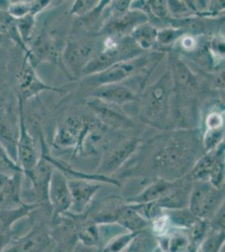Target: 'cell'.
Instances as JSON below:
<instances>
[{"label": "cell", "mask_w": 225, "mask_h": 252, "mask_svg": "<svg viewBox=\"0 0 225 252\" xmlns=\"http://www.w3.org/2000/svg\"><path fill=\"white\" fill-rule=\"evenodd\" d=\"M151 162L157 178L176 181L189 174L198 159L196 132L179 130L157 139Z\"/></svg>", "instance_id": "obj_1"}, {"label": "cell", "mask_w": 225, "mask_h": 252, "mask_svg": "<svg viewBox=\"0 0 225 252\" xmlns=\"http://www.w3.org/2000/svg\"><path fill=\"white\" fill-rule=\"evenodd\" d=\"M172 93L171 73L165 72L156 83L150 85L140 97L141 120L151 126L163 128L170 118Z\"/></svg>", "instance_id": "obj_2"}, {"label": "cell", "mask_w": 225, "mask_h": 252, "mask_svg": "<svg viewBox=\"0 0 225 252\" xmlns=\"http://www.w3.org/2000/svg\"><path fill=\"white\" fill-rule=\"evenodd\" d=\"M163 55L161 52L144 53L130 60L116 63L103 72L84 77L82 84L90 90L105 84L122 83L135 75L146 74L150 72L162 58Z\"/></svg>", "instance_id": "obj_3"}, {"label": "cell", "mask_w": 225, "mask_h": 252, "mask_svg": "<svg viewBox=\"0 0 225 252\" xmlns=\"http://www.w3.org/2000/svg\"><path fill=\"white\" fill-rule=\"evenodd\" d=\"M46 215H52L44 209H34L28 217L31 228L2 252H56L51 222L41 220Z\"/></svg>", "instance_id": "obj_4"}, {"label": "cell", "mask_w": 225, "mask_h": 252, "mask_svg": "<svg viewBox=\"0 0 225 252\" xmlns=\"http://www.w3.org/2000/svg\"><path fill=\"white\" fill-rule=\"evenodd\" d=\"M144 53L129 36H107L102 48L89 61L81 74L85 77L97 74L116 63L130 60Z\"/></svg>", "instance_id": "obj_5"}, {"label": "cell", "mask_w": 225, "mask_h": 252, "mask_svg": "<svg viewBox=\"0 0 225 252\" xmlns=\"http://www.w3.org/2000/svg\"><path fill=\"white\" fill-rule=\"evenodd\" d=\"M98 121H89L82 115H72L57 127L52 144L59 150L74 148V156L86 152V144L99 139L97 132Z\"/></svg>", "instance_id": "obj_6"}, {"label": "cell", "mask_w": 225, "mask_h": 252, "mask_svg": "<svg viewBox=\"0 0 225 252\" xmlns=\"http://www.w3.org/2000/svg\"><path fill=\"white\" fill-rule=\"evenodd\" d=\"M225 204V189H218L207 181L193 183L188 209L198 220L209 221Z\"/></svg>", "instance_id": "obj_7"}, {"label": "cell", "mask_w": 225, "mask_h": 252, "mask_svg": "<svg viewBox=\"0 0 225 252\" xmlns=\"http://www.w3.org/2000/svg\"><path fill=\"white\" fill-rule=\"evenodd\" d=\"M19 100V129H18V137L16 141V161L19 166L23 170V172H30L36 166L40 160L41 153L38 152L34 138L32 137L29 132L25 121L24 114V102L18 98Z\"/></svg>", "instance_id": "obj_8"}, {"label": "cell", "mask_w": 225, "mask_h": 252, "mask_svg": "<svg viewBox=\"0 0 225 252\" xmlns=\"http://www.w3.org/2000/svg\"><path fill=\"white\" fill-rule=\"evenodd\" d=\"M98 51L97 44L91 40H70L62 52V63L65 72L74 76L83 69Z\"/></svg>", "instance_id": "obj_9"}, {"label": "cell", "mask_w": 225, "mask_h": 252, "mask_svg": "<svg viewBox=\"0 0 225 252\" xmlns=\"http://www.w3.org/2000/svg\"><path fill=\"white\" fill-rule=\"evenodd\" d=\"M18 98L23 101L36 97L45 91L63 94L64 89L49 86L44 83L35 72L34 67L28 57L25 55L23 63L17 74Z\"/></svg>", "instance_id": "obj_10"}, {"label": "cell", "mask_w": 225, "mask_h": 252, "mask_svg": "<svg viewBox=\"0 0 225 252\" xmlns=\"http://www.w3.org/2000/svg\"><path fill=\"white\" fill-rule=\"evenodd\" d=\"M140 146V140L130 139L107 150L103 152L96 174L111 177L122 168Z\"/></svg>", "instance_id": "obj_11"}, {"label": "cell", "mask_w": 225, "mask_h": 252, "mask_svg": "<svg viewBox=\"0 0 225 252\" xmlns=\"http://www.w3.org/2000/svg\"><path fill=\"white\" fill-rule=\"evenodd\" d=\"M88 106L94 112L97 121L101 125L110 129H126L133 128L135 126L134 121L126 115L120 107L97 98H92L88 101Z\"/></svg>", "instance_id": "obj_12"}, {"label": "cell", "mask_w": 225, "mask_h": 252, "mask_svg": "<svg viewBox=\"0 0 225 252\" xmlns=\"http://www.w3.org/2000/svg\"><path fill=\"white\" fill-rule=\"evenodd\" d=\"M48 202L52 218L68 213L71 207V196L68 179L63 172L55 168L50 181Z\"/></svg>", "instance_id": "obj_13"}, {"label": "cell", "mask_w": 225, "mask_h": 252, "mask_svg": "<svg viewBox=\"0 0 225 252\" xmlns=\"http://www.w3.org/2000/svg\"><path fill=\"white\" fill-rule=\"evenodd\" d=\"M149 22L144 13L129 9L123 15H109L104 21L100 33L107 36H129L137 26Z\"/></svg>", "instance_id": "obj_14"}, {"label": "cell", "mask_w": 225, "mask_h": 252, "mask_svg": "<svg viewBox=\"0 0 225 252\" xmlns=\"http://www.w3.org/2000/svg\"><path fill=\"white\" fill-rule=\"evenodd\" d=\"M27 49L28 52L25 55L34 67L45 62L57 65L60 63V50L57 40L46 33L35 34Z\"/></svg>", "instance_id": "obj_15"}, {"label": "cell", "mask_w": 225, "mask_h": 252, "mask_svg": "<svg viewBox=\"0 0 225 252\" xmlns=\"http://www.w3.org/2000/svg\"><path fill=\"white\" fill-rule=\"evenodd\" d=\"M67 179L71 196V207L69 212L73 215L84 214L91 206L95 195L101 189V184L92 181Z\"/></svg>", "instance_id": "obj_16"}, {"label": "cell", "mask_w": 225, "mask_h": 252, "mask_svg": "<svg viewBox=\"0 0 225 252\" xmlns=\"http://www.w3.org/2000/svg\"><path fill=\"white\" fill-rule=\"evenodd\" d=\"M126 204L125 198L110 196L96 205H91L86 213L98 225L116 224Z\"/></svg>", "instance_id": "obj_17"}, {"label": "cell", "mask_w": 225, "mask_h": 252, "mask_svg": "<svg viewBox=\"0 0 225 252\" xmlns=\"http://www.w3.org/2000/svg\"><path fill=\"white\" fill-rule=\"evenodd\" d=\"M89 96L119 107L140 100V97L131 89L123 83L96 87L90 89Z\"/></svg>", "instance_id": "obj_18"}, {"label": "cell", "mask_w": 225, "mask_h": 252, "mask_svg": "<svg viewBox=\"0 0 225 252\" xmlns=\"http://www.w3.org/2000/svg\"><path fill=\"white\" fill-rule=\"evenodd\" d=\"M23 173L9 177L0 174V210H10L24 205L21 199Z\"/></svg>", "instance_id": "obj_19"}, {"label": "cell", "mask_w": 225, "mask_h": 252, "mask_svg": "<svg viewBox=\"0 0 225 252\" xmlns=\"http://www.w3.org/2000/svg\"><path fill=\"white\" fill-rule=\"evenodd\" d=\"M67 214L74 223L77 241L87 247L100 249L102 243L100 225L95 223L87 213L82 215H73L70 212Z\"/></svg>", "instance_id": "obj_20"}, {"label": "cell", "mask_w": 225, "mask_h": 252, "mask_svg": "<svg viewBox=\"0 0 225 252\" xmlns=\"http://www.w3.org/2000/svg\"><path fill=\"white\" fill-rule=\"evenodd\" d=\"M171 80L173 84V91L189 94L198 85V78L192 71L188 64L179 57H173L171 59Z\"/></svg>", "instance_id": "obj_21"}, {"label": "cell", "mask_w": 225, "mask_h": 252, "mask_svg": "<svg viewBox=\"0 0 225 252\" xmlns=\"http://www.w3.org/2000/svg\"><path fill=\"white\" fill-rule=\"evenodd\" d=\"M178 180L170 181L164 178H157L146 189L130 198H125L127 204H145L157 202L170 194L177 184Z\"/></svg>", "instance_id": "obj_22"}, {"label": "cell", "mask_w": 225, "mask_h": 252, "mask_svg": "<svg viewBox=\"0 0 225 252\" xmlns=\"http://www.w3.org/2000/svg\"><path fill=\"white\" fill-rule=\"evenodd\" d=\"M49 0H33V1H6V11L14 20L26 16L36 15L46 9L50 4Z\"/></svg>", "instance_id": "obj_23"}, {"label": "cell", "mask_w": 225, "mask_h": 252, "mask_svg": "<svg viewBox=\"0 0 225 252\" xmlns=\"http://www.w3.org/2000/svg\"><path fill=\"white\" fill-rule=\"evenodd\" d=\"M162 252H188L189 240L188 229L171 228L164 237L157 238Z\"/></svg>", "instance_id": "obj_24"}, {"label": "cell", "mask_w": 225, "mask_h": 252, "mask_svg": "<svg viewBox=\"0 0 225 252\" xmlns=\"http://www.w3.org/2000/svg\"><path fill=\"white\" fill-rule=\"evenodd\" d=\"M158 29L150 22L140 25L129 34V37L143 52H148L157 46Z\"/></svg>", "instance_id": "obj_25"}, {"label": "cell", "mask_w": 225, "mask_h": 252, "mask_svg": "<svg viewBox=\"0 0 225 252\" xmlns=\"http://www.w3.org/2000/svg\"><path fill=\"white\" fill-rule=\"evenodd\" d=\"M124 252H162L157 238L149 228L138 233Z\"/></svg>", "instance_id": "obj_26"}, {"label": "cell", "mask_w": 225, "mask_h": 252, "mask_svg": "<svg viewBox=\"0 0 225 252\" xmlns=\"http://www.w3.org/2000/svg\"><path fill=\"white\" fill-rule=\"evenodd\" d=\"M35 205L24 204L22 206L10 210H0V232L14 228V224L25 218H28L31 213L36 209Z\"/></svg>", "instance_id": "obj_27"}, {"label": "cell", "mask_w": 225, "mask_h": 252, "mask_svg": "<svg viewBox=\"0 0 225 252\" xmlns=\"http://www.w3.org/2000/svg\"><path fill=\"white\" fill-rule=\"evenodd\" d=\"M116 224L129 232H139L150 226V223L145 219H143L128 204H126V208L120 215Z\"/></svg>", "instance_id": "obj_28"}, {"label": "cell", "mask_w": 225, "mask_h": 252, "mask_svg": "<svg viewBox=\"0 0 225 252\" xmlns=\"http://www.w3.org/2000/svg\"><path fill=\"white\" fill-rule=\"evenodd\" d=\"M0 34L11 40L17 46H20L23 50L25 54L28 52V49L20 39V34L18 33L15 20L3 8H0Z\"/></svg>", "instance_id": "obj_29"}, {"label": "cell", "mask_w": 225, "mask_h": 252, "mask_svg": "<svg viewBox=\"0 0 225 252\" xmlns=\"http://www.w3.org/2000/svg\"><path fill=\"white\" fill-rule=\"evenodd\" d=\"M210 231L208 221L197 220L195 223L188 229V252H197L202 247L203 241H205Z\"/></svg>", "instance_id": "obj_30"}, {"label": "cell", "mask_w": 225, "mask_h": 252, "mask_svg": "<svg viewBox=\"0 0 225 252\" xmlns=\"http://www.w3.org/2000/svg\"><path fill=\"white\" fill-rule=\"evenodd\" d=\"M171 226L178 229H188L198 219L188 208L165 210Z\"/></svg>", "instance_id": "obj_31"}, {"label": "cell", "mask_w": 225, "mask_h": 252, "mask_svg": "<svg viewBox=\"0 0 225 252\" xmlns=\"http://www.w3.org/2000/svg\"><path fill=\"white\" fill-rule=\"evenodd\" d=\"M15 23L20 39L27 47L35 35L36 16L33 15H26L15 20Z\"/></svg>", "instance_id": "obj_32"}, {"label": "cell", "mask_w": 225, "mask_h": 252, "mask_svg": "<svg viewBox=\"0 0 225 252\" xmlns=\"http://www.w3.org/2000/svg\"><path fill=\"white\" fill-rule=\"evenodd\" d=\"M139 232L126 231L116 235L111 238L104 247L100 248L99 252H124Z\"/></svg>", "instance_id": "obj_33"}, {"label": "cell", "mask_w": 225, "mask_h": 252, "mask_svg": "<svg viewBox=\"0 0 225 252\" xmlns=\"http://www.w3.org/2000/svg\"><path fill=\"white\" fill-rule=\"evenodd\" d=\"M187 34L188 33L182 28H176L172 26L158 30L157 46L163 47L173 46L178 42V40L183 37V35Z\"/></svg>", "instance_id": "obj_34"}, {"label": "cell", "mask_w": 225, "mask_h": 252, "mask_svg": "<svg viewBox=\"0 0 225 252\" xmlns=\"http://www.w3.org/2000/svg\"><path fill=\"white\" fill-rule=\"evenodd\" d=\"M19 173H23V170L12 158L3 144L0 143V174L13 177Z\"/></svg>", "instance_id": "obj_35"}, {"label": "cell", "mask_w": 225, "mask_h": 252, "mask_svg": "<svg viewBox=\"0 0 225 252\" xmlns=\"http://www.w3.org/2000/svg\"><path fill=\"white\" fill-rule=\"evenodd\" d=\"M129 205L149 223L155 220L156 219L159 218L160 216H161L165 212V210L160 206L157 202L145 204H130Z\"/></svg>", "instance_id": "obj_36"}, {"label": "cell", "mask_w": 225, "mask_h": 252, "mask_svg": "<svg viewBox=\"0 0 225 252\" xmlns=\"http://www.w3.org/2000/svg\"><path fill=\"white\" fill-rule=\"evenodd\" d=\"M225 232L210 229L199 252H221L225 249Z\"/></svg>", "instance_id": "obj_37"}, {"label": "cell", "mask_w": 225, "mask_h": 252, "mask_svg": "<svg viewBox=\"0 0 225 252\" xmlns=\"http://www.w3.org/2000/svg\"><path fill=\"white\" fill-rule=\"evenodd\" d=\"M225 140V127L217 129H207L202 137V150L204 153L213 152Z\"/></svg>", "instance_id": "obj_38"}, {"label": "cell", "mask_w": 225, "mask_h": 252, "mask_svg": "<svg viewBox=\"0 0 225 252\" xmlns=\"http://www.w3.org/2000/svg\"><path fill=\"white\" fill-rule=\"evenodd\" d=\"M99 1L95 0H77L75 1L69 9V15L82 18L93 11Z\"/></svg>", "instance_id": "obj_39"}, {"label": "cell", "mask_w": 225, "mask_h": 252, "mask_svg": "<svg viewBox=\"0 0 225 252\" xmlns=\"http://www.w3.org/2000/svg\"><path fill=\"white\" fill-rule=\"evenodd\" d=\"M169 15L171 19H184V18L194 16L189 9L185 1H167Z\"/></svg>", "instance_id": "obj_40"}, {"label": "cell", "mask_w": 225, "mask_h": 252, "mask_svg": "<svg viewBox=\"0 0 225 252\" xmlns=\"http://www.w3.org/2000/svg\"><path fill=\"white\" fill-rule=\"evenodd\" d=\"M151 10V20H168L170 18L167 1L163 0H149Z\"/></svg>", "instance_id": "obj_41"}, {"label": "cell", "mask_w": 225, "mask_h": 252, "mask_svg": "<svg viewBox=\"0 0 225 252\" xmlns=\"http://www.w3.org/2000/svg\"><path fill=\"white\" fill-rule=\"evenodd\" d=\"M225 206L223 204L220 209L215 213V215L208 221L209 227L212 230L224 231L225 232Z\"/></svg>", "instance_id": "obj_42"}, {"label": "cell", "mask_w": 225, "mask_h": 252, "mask_svg": "<svg viewBox=\"0 0 225 252\" xmlns=\"http://www.w3.org/2000/svg\"><path fill=\"white\" fill-rule=\"evenodd\" d=\"M225 119L222 113L219 111L209 112L206 118L205 124L207 129H217L224 128Z\"/></svg>", "instance_id": "obj_43"}, {"label": "cell", "mask_w": 225, "mask_h": 252, "mask_svg": "<svg viewBox=\"0 0 225 252\" xmlns=\"http://www.w3.org/2000/svg\"><path fill=\"white\" fill-rule=\"evenodd\" d=\"M6 40H7V38H6L5 36L0 34V45H2L3 42H5Z\"/></svg>", "instance_id": "obj_44"}, {"label": "cell", "mask_w": 225, "mask_h": 252, "mask_svg": "<svg viewBox=\"0 0 225 252\" xmlns=\"http://www.w3.org/2000/svg\"><path fill=\"white\" fill-rule=\"evenodd\" d=\"M225 252V249L222 250V252Z\"/></svg>", "instance_id": "obj_45"}]
</instances>
